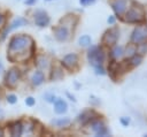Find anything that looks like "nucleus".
I'll return each mask as SVG.
<instances>
[{
    "label": "nucleus",
    "instance_id": "obj_1",
    "mask_svg": "<svg viewBox=\"0 0 147 137\" xmlns=\"http://www.w3.org/2000/svg\"><path fill=\"white\" fill-rule=\"evenodd\" d=\"M34 52V41L29 35H15L8 41L7 59L11 62H23Z\"/></svg>",
    "mask_w": 147,
    "mask_h": 137
},
{
    "label": "nucleus",
    "instance_id": "obj_2",
    "mask_svg": "<svg viewBox=\"0 0 147 137\" xmlns=\"http://www.w3.org/2000/svg\"><path fill=\"white\" fill-rule=\"evenodd\" d=\"M144 9L140 5H136V2H133V6L126 12V17L125 21L129 23H140L144 21Z\"/></svg>",
    "mask_w": 147,
    "mask_h": 137
},
{
    "label": "nucleus",
    "instance_id": "obj_3",
    "mask_svg": "<svg viewBox=\"0 0 147 137\" xmlns=\"http://www.w3.org/2000/svg\"><path fill=\"white\" fill-rule=\"evenodd\" d=\"M88 60L94 66V67H98V66H101L103 60H105V53L100 48V47H92L90 51H88Z\"/></svg>",
    "mask_w": 147,
    "mask_h": 137
},
{
    "label": "nucleus",
    "instance_id": "obj_4",
    "mask_svg": "<svg viewBox=\"0 0 147 137\" xmlns=\"http://www.w3.org/2000/svg\"><path fill=\"white\" fill-rule=\"evenodd\" d=\"M18 81H20V71H18V69L11 68L9 71H7L6 76H5V84H6V86H8L10 89H14L17 85Z\"/></svg>",
    "mask_w": 147,
    "mask_h": 137
},
{
    "label": "nucleus",
    "instance_id": "obj_5",
    "mask_svg": "<svg viewBox=\"0 0 147 137\" xmlns=\"http://www.w3.org/2000/svg\"><path fill=\"white\" fill-rule=\"evenodd\" d=\"M117 38H118V29H117V28H114V29L108 30V31L103 35V37H102V43H103L105 45H107V46H113V45L116 43Z\"/></svg>",
    "mask_w": 147,
    "mask_h": 137
},
{
    "label": "nucleus",
    "instance_id": "obj_6",
    "mask_svg": "<svg viewBox=\"0 0 147 137\" xmlns=\"http://www.w3.org/2000/svg\"><path fill=\"white\" fill-rule=\"evenodd\" d=\"M62 64L69 69V70H74L77 66H78V55L75 53H69L67 54L63 59H62Z\"/></svg>",
    "mask_w": 147,
    "mask_h": 137
},
{
    "label": "nucleus",
    "instance_id": "obj_7",
    "mask_svg": "<svg viewBox=\"0 0 147 137\" xmlns=\"http://www.w3.org/2000/svg\"><path fill=\"white\" fill-rule=\"evenodd\" d=\"M8 127V131L10 136H21L23 134V124L21 121H11L7 124Z\"/></svg>",
    "mask_w": 147,
    "mask_h": 137
},
{
    "label": "nucleus",
    "instance_id": "obj_8",
    "mask_svg": "<svg viewBox=\"0 0 147 137\" xmlns=\"http://www.w3.org/2000/svg\"><path fill=\"white\" fill-rule=\"evenodd\" d=\"M34 23L38 26H46L49 23V16L44 10H37L34 13Z\"/></svg>",
    "mask_w": 147,
    "mask_h": 137
},
{
    "label": "nucleus",
    "instance_id": "obj_9",
    "mask_svg": "<svg viewBox=\"0 0 147 137\" xmlns=\"http://www.w3.org/2000/svg\"><path fill=\"white\" fill-rule=\"evenodd\" d=\"M54 36L59 41H65L69 38V29L68 26L61 24L54 29Z\"/></svg>",
    "mask_w": 147,
    "mask_h": 137
},
{
    "label": "nucleus",
    "instance_id": "obj_10",
    "mask_svg": "<svg viewBox=\"0 0 147 137\" xmlns=\"http://www.w3.org/2000/svg\"><path fill=\"white\" fill-rule=\"evenodd\" d=\"M91 127H92V131L96 136H105V135H107V128L105 127V124L101 121H99V120L92 121Z\"/></svg>",
    "mask_w": 147,
    "mask_h": 137
},
{
    "label": "nucleus",
    "instance_id": "obj_11",
    "mask_svg": "<svg viewBox=\"0 0 147 137\" xmlns=\"http://www.w3.org/2000/svg\"><path fill=\"white\" fill-rule=\"evenodd\" d=\"M146 38H147V32H146V30H144V29H141V28H138V29H136V30L133 31V35H132V41H133V43L139 44V43L144 41Z\"/></svg>",
    "mask_w": 147,
    "mask_h": 137
},
{
    "label": "nucleus",
    "instance_id": "obj_12",
    "mask_svg": "<svg viewBox=\"0 0 147 137\" xmlns=\"http://www.w3.org/2000/svg\"><path fill=\"white\" fill-rule=\"evenodd\" d=\"M44 81H45V75H44V73L40 71V70L34 71L33 75L31 76V83H32V85H34V86H38V85L42 84Z\"/></svg>",
    "mask_w": 147,
    "mask_h": 137
},
{
    "label": "nucleus",
    "instance_id": "obj_13",
    "mask_svg": "<svg viewBox=\"0 0 147 137\" xmlns=\"http://www.w3.org/2000/svg\"><path fill=\"white\" fill-rule=\"evenodd\" d=\"M126 7V0H116L113 3V9L117 15H122Z\"/></svg>",
    "mask_w": 147,
    "mask_h": 137
},
{
    "label": "nucleus",
    "instance_id": "obj_14",
    "mask_svg": "<svg viewBox=\"0 0 147 137\" xmlns=\"http://www.w3.org/2000/svg\"><path fill=\"white\" fill-rule=\"evenodd\" d=\"M54 111L57 114H63L67 111V104L63 99H56L54 102Z\"/></svg>",
    "mask_w": 147,
    "mask_h": 137
},
{
    "label": "nucleus",
    "instance_id": "obj_15",
    "mask_svg": "<svg viewBox=\"0 0 147 137\" xmlns=\"http://www.w3.org/2000/svg\"><path fill=\"white\" fill-rule=\"evenodd\" d=\"M26 23H28V21H26L25 18H23V17H17V18L14 20V21L11 22V24L8 26L7 32H9V31H11V30H14V29H16V28L23 26V25H25Z\"/></svg>",
    "mask_w": 147,
    "mask_h": 137
},
{
    "label": "nucleus",
    "instance_id": "obj_16",
    "mask_svg": "<svg viewBox=\"0 0 147 137\" xmlns=\"http://www.w3.org/2000/svg\"><path fill=\"white\" fill-rule=\"evenodd\" d=\"M94 114V112L93 111H86V112H84V113H82L79 116H78V120L83 123V124H85V123H87V122H91V121H93V115Z\"/></svg>",
    "mask_w": 147,
    "mask_h": 137
},
{
    "label": "nucleus",
    "instance_id": "obj_17",
    "mask_svg": "<svg viewBox=\"0 0 147 137\" xmlns=\"http://www.w3.org/2000/svg\"><path fill=\"white\" fill-rule=\"evenodd\" d=\"M63 77V71L57 68V67H54L52 69V73H51V79L52 81H57V79H61Z\"/></svg>",
    "mask_w": 147,
    "mask_h": 137
},
{
    "label": "nucleus",
    "instance_id": "obj_18",
    "mask_svg": "<svg viewBox=\"0 0 147 137\" xmlns=\"http://www.w3.org/2000/svg\"><path fill=\"white\" fill-rule=\"evenodd\" d=\"M36 64L39 67V68H48V66H49V62H48V60L45 58V56H39L38 59H37V62H36Z\"/></svg>",
    "mask_w": 147,
    "mask_h": 137
},
{
    "label": "nucleus",
    "instance_id": "obj_19",
    "mask_svg": "<svg viewBox=\"0 0 147 137\" xmlns=\"http://www.w3.org/2000/svg\"><path fill=\"white\" fill-rule=\"evenodd\" d=\"M90 44H91V38H90V36L85 35V36H82V37L79 38V45H80V46H88Z\"/></svg>",
    "mask_w": 147,
    "mask_h": 137
},
{
    "label": "nucleus",
    "instance_id": "obj_20",
    "mask_svg": "<svg viewBox=\"0 0 147 137\" xmlns=\"http://www.w3.org/2000/svg\"><path fill=\"white\" fill-rule=\"evenodd\" d=\"M70 123V120L69 119H60V120H55L53 121V124L57 125V127H65Z\"/></svg>",
    "mask_w": 147,
    "mask_h": 137
},
{
    "label": "nucleus",
    "instance_id": "obj_21",
    "mask_svg": "<svg viewBox=\"0 0 147 137\" xmlns=\"http://www.w3.org/2000/svg\"><path fill=\"white\" fill-rule=\"evenodd\" d=\"M122 54H123L122 47H115V48L113 50V52H111V58H113V59H117V58L122 56Z\"/></svg>",
    "mask_w": 147,
    "mask_h": 137
},
{
    "label": "nucleus",
    "instance_id": "obj_22",
    "mask_svg": "<svg viewBox=\"0 0 147 137\" xmlns=\"http://www.w3.org/2000/svg\"><path fill=\"white\" fill-rule=\"evenodd\" d=\"M141 60H142V56H141L140 54H138V55H134V56L130 60V63H131L132 67H134V66H138V64L141 62Z\"/></svg>",
    "mask_w": 147,
    "mask_h": 137
},
{
    "label": "nucleus",
    "instance_id": "obj_23",
    "mask_svg": "<svg viewBox=\"0 0 147 137\" xmlns=\"http://www.w3.org/2000/svg\"><path fill=\"white\" fill-rule=\"evenodd\" d=\"M7 101H8L9 104H15V102L17 101V97H16L15 94H8V96H7Z\"/></svg>",
    "mask_w": 147,
    "mask_h": 137
},
{
    "label": "nucleus",
    "instance_id": "obj_24",
    "mask_svg": "<svg viewBox=\"0 0 147 137\" xmlns=\"http://www.w3.org/2000/svg\"><path fill=\"white\" fill-rule=\"evenodd\" d=\"M25 104H26L28 106H33V105L36 104V100H34L32 97H28V98L25 99Z\"/></svg>",
    "mask_w": 147,
    "mask_h": 137
},
{
    "label": "nucleus",
    "instance_id": "obj_25",
    "mask_svg": "<svg viewBox=\"0 0 147 137\" xmlns=\"http://www.w3.org/2000/svg\"><path fill=\"white\" fill-rule=\"evenodd\" d=\"M138 52L140 53V55H141V54H144L145 52H147V46H146V43H145V44H141V46L138 48Z\"/></svg>",
    "mask_w": 147,
    "mask_h": 137
},
{
    "label": "nucleus",
    "instance_id": "obj_26",
    "mask_svg": "<svg viewBox=\"0 0 147 137\" xmlns=\"http://www.w3.org/2000/svg\"><path fill=\"white\" fill-rule=\"evenodd\" d=\"M79 1H80V3H82V5L87 6V5H90V3H93L95 0H79Z\"/></svg>",
    "mask_w": 147,
    "mask_h": 137
},
{
    "label": "nucleus",
    "instance_id": "obj_27",
    "mask_svg": "<svg viewBox=\"0 0 147 137\" xmlns=\"http://www.w3.org/2000/svg\"><path fill=\"white\" fill-rule=\"evenodd\" d=\"M5 23H6V17L0 13V28H1V26H3V24H5Z\"/></svg>",
    "mask_w": 147,
    "mask_h": 137
},
{
    "label": "nucleus",
    "instance_id": "obj_28",
    "mask_svg": "<svg viewBox=\"0 0 147 137\" xmlns=\"http://www.w3.org/2000/svg\"><path fill=\"white\" fill-rule=\"evenodd\" d=\"M36 1H37V0H25V3H26V5H33Z\"/></svg>",
    "mask_w": 147,
    "mask_h": 137
},
{
    "label": "nucleus",
    "instance_id": "obj_29",
    "mask_svg": "<svg viewBox=\"0 0 147 137\" xmlns=\"http://www.w3.org/2000/svg\"><path fill=\"white\" fill-rule=\"evenodd\" d=\"M114 21H115V20H114V17H110V18L108 20V22H109V23H114Z\"/></svg>",
    "mask_w": 147,
    "mask_h": 137
},
{
    "label": "nucleus",
    "instance_id": "obj_30",
    "mask_svg": "<svg viewBox=\"0 0 147 137\" xmlns=\"http://www.w3.org/2000/svg\"><path fill=\"white\" fill-rule=\"evenodd\" d=\"M122 122H123L124 124H126V123H129V120H125V119H122Z\"/></svg>",
    "mask_w": 147,
    "mask_h": 137
},
{
    "label": "nucleus",
    "instance_id": "obj_31",
    "mask_svg": "<svg viewBox=\"0 0 147 137\" xmlns=\"http://www.w3.org/2000/svg\"><path fill=\"white\" fill-rule=\"evenodd\" d=\"M2 135H3V131H2L1 129H0V136H2Z\"/></svg>",
    "mask_w": 147,
    "mask_h": 137
},
{
    "label": "nucleus",
    "instance_id": "obj_32",
    "mask_svg": "<svg viewBox=\"0 0 147 137\" xmlns=\"http://www.w3.org/2000/svg\"><path fill=\"white\" fill-rule=\"evenodd\" d=\"M2 69V64H1V62H0V70Z\"/></svg>",
    "mask_w": 147,
    "mask_h": 137
}]
</instances>
